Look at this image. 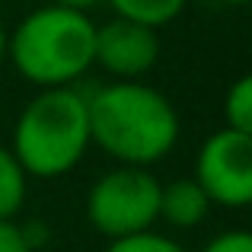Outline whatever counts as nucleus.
Wrapping results in <instances>:
<instances>
[{"label": "nucleus", "mask_w": 252, "mask_h": 252, "mask_svg": "<svg viewBox=\"0 0 252 252\" xmlns=\"http://www.w3.org/2000/svg\"><path fill=\"white\" fill-rule=\"evenodd\" d=\"M223 118H227L223 128L252 134V77H240L230 86L227 102H223Z\"/></svg>", "instance_id": "nucleus-10"}, {"label": "nucleus", "mask_w": 252, "mask_h": 252, "mask_svg": "<svg viewBox=\"0 0 252 252\" xmlns=\"http://www.w3.org/2000/svg\"><path fill=\"white\" fill-rule=\"evenodd\" d=\"M109 3L118 19H131V23L160 29L182 13L185 0H109Z\"/></svg>", "instance_id": "nucleus-8"}, {"label": "nucleus", "mask_w": 252, "mask_h": 252, "mask_svg": "<svg viewBox=\"0 0 252 252\" xmlns=\"http://www.w3.org/2000/svg\"><path fill=\"white\" fill-rule=\"evenodd\" d=\"M160 58V38L157 29L131 19H109L105 26H96L93 42V64L105 67L118 80H137L144 77Z\"/></svg>", "instance_id": "nucleus-6"}, {"label": "nucleus", "mask_w": 252, "mask_h": 252, "mask_svg": "<svg viewBox=\"0 0 252 252\" xmlns=\"http://www.w3.org/2000/svg\"><path fill=\"white\" fill-rule=\"evenodd\" d=\"M0 252H32L23 227L13 220H0Z\"/></svg>", "instance_id": "nucleus-13"}, {"label": "nucleus", "mask_w": 252, "mask_h": 252, "mask_svg": "<svg viewBox=\"0 0 252 252\" xmlns=\"http://www.w3.org/2000/svg\"><path fill=\"white\" fill-rule=\"evenodd\" d=\"M55 6H67V10H80V13H86L90 6H96L99 0H51Z\"/></svg>", "instance_id": "nucleus-14"}, {"label": "nucleus", "mask_w": 252, "mask_h": 252, "mask_svg": "<svg viewBox=\"0 0 252 252\" xmlns=\"http://www.w3.org/2000/svg\"><path fill=\"white\" fill-rule=\"evenodd\" d=\"M86 220L109 240L134 236L160 220V182L144 166H118L96 179L86 195Z\"/></svg>", "instance_id": "nucleus-4"}, {"label": "nucleus", "mask_w": 252, "mask_h": 252, "mask_svg": "<svg viewBox=\"0 0 252 252\" xmlns=\"http://www.w3.org/2000/svg\"><path fill=\"white\" fill-rule=\"evenodd\" d=\"M96 23L80 10L38 6L6 35V58L29 83L70 86L93 67Z\"/></svg>", "instance_id": "nucleus-2"}, {"label": "nucleus", "mask_w": 252, "mask_h": 252, "mask_svg": "<svg viewBox=\"0 0 252 252\" xmlns=\"http://www.w3.org/2000/svg\"><path fill=\"white\" fill-rule=\"evenodd\" d=\"M220 3H233V6H243V3H249V0H220Z\"/></svg>", "instance_id": "nucleus-16"}, {"label": "nucleus", "mask_w": 252, "mask_h": 252, "mask_svg": "<svg viewBox=\"0 0 252 252\" xmlns=\"http://www.w3.org/2000/svg\"><path fill=\"white\" fill-rule=\"evenodd\" d=\"M3 58H6V29L0 23V64H3Z\"/></svg>", "instance_id": "nucleus-15"}, {"label": "nucleus", "mask_w": 252, "mask_h": 252, "mask_svg": "<svg viewBox=\"0 0 252 252\" xmlns=\"http://www.w3.org/2000/svg\"><path fill=\"white\" fill-rule=\"evenodd\" d=\"M195 182L211 204L246 208L252 201V134L214 131L195 157Z\"/></svg>", "instance_id": "nucleus-5"}, {"label": "nucleus", "mask_w": 252, "mask_h": 252, "mask_svg": "<svg viewBox=\"0 0 252 252\" xmlns=\"http://www.w3.org/2000/svg\"><path fill=\"white\" fill-rule=\"evenodd\" d=\"M90 141L99 144L122 166H144L163 160L179 137V115L154 86L118 80L86 99Z\"/></svg>", "instance_id": "nucleus-1"}, {"label": "nucleus", "mask_w": 252, "mask_h": 252, "mask_svg": "<svg viewBox=\"0 0 252 252\" xmlns=\"http://www.w3.org/2000/svg\"><path fill=\"white\" fill-rule=\"evenodd\" d=\"M201 252H252V236L246 230H227V233L214 236Z\"/></svg>", "instance_id": "nucleus-12"}, {"label": "nucleus", "mask_w": 252, "mask_h": 252, "mask_svg": "<svg viewBox=\"0 0 252 252\" xmlns=\"http://www.w3.org/2000/svg\"><path fill=\"white\" fill-rule=\"evenodd\" d=\"M90 144L86 96L70 86H51L19 112L10 150L26 176L58 179L83 160Z\"/></svg>", "instance_id": "nucleus-3"}, {"label": "nucleus", "mask_w": 252, "mask_h": 252, "mask_svg": "<svg viewBox=\"0 0 252 252\" xmlns=\"http://www.w3.org/2000/svg\"><path fill=\"white\" fill-rule=\"evenodd\" d=\"M105 252H185L176 240L163 233H154V230H144V233L134 236H122V240H112Z\"/></svg>", "instance_id": "nucleus-11"}, {"label": "nucleus", "mask_w": 252, "mask_h": 252, "mask_svg": "<svg viewBox=\"0 0 252 252\" xmlns=\"http://www.w3.org/2000/svg\"><path fill=\"white\" fill-rule=\"evenodd\" d=\"M26 172L10 147H0V220H13L26 201Z\"/></svg>", "instance_id": "nucleus-9"}, {"label": "nucleus", "mask_w": 252, "mask_h": 252, "mask_svg": "<svg viewBox=\"0 0 252 252\" xmlns=\"http://www.w3.org/2000/svg\"><path fill=\"white\" fill-rule=\"evenodd\" d=\"M211 201L195 179H176L169 185H160V217L169 227L191 230L208 217Z\"/></svg>", "instance_id": "nucleus-7"}]
</instances>
